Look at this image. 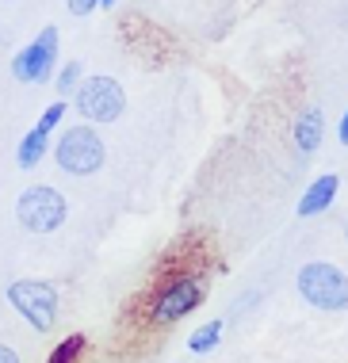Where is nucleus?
I'll use <instances>...</instances> for the list:
<instances>
[{
    "instance_id": "obj_1",
    "label": "nucleus",
    "mask_w": 348,
    "mask_h": 363,
    "mask_svg": "<svg viewBox=\"0 0 348 363\" xmlns=\"http://www.w3.org/2000/svg\"><path fill=\"white\" fill-rule=\"evenodd\" d=\"M50 153H54L58 169L65 176H96L107 164V142L99 138L96 126H85V123L65 126L58 134V142L50 145Z\"/></svg>"
},
{
    "instance_id": "obj_2",
    "label": "nucleus",
    "mask_w": 348,
    "mask_h": 363,
    "mask_svg": "<svg viewBox=\"0 0 348 363\" xmlns=\"http://www.w3.org/2000/svg\"><path fill=\"white\" fill-rule=\"evenodd\" d=\"M8 306L16 310V318L35 333H50L58 325V310H62V294L54 283L46 279H12L4 287Z\"/></svg>"
},
{
    "instance_id": "obj_3",
    "label": "nucleus",
    "mask_w": 348,
    "mask_h": 363,
    "mask_svg": "<svg viewBox=\"0 0 348 363\" xmlns=\"http://www.w3.org/2000/svg\"><path fill=\"white\" fill-rule=\"evenodd\" d=\"M69 111L81 115L85 126H107V123H119L126 111V92L115 77H85L81 88L73 92L69 100Z\"/></svg>"
},
{
    "instance_id": "obj_4",
    "label": "nucleus",
    "mask_w": 348,
    "mask_h": 363,
    "mask_svg": "<svg viewBox=\"0 0 348 363\" xmlns=\"http://www.w3.org/2000/svg\"><path fill=\"white\" fill-rule=\"evenodd\" d=\"M295 287H298V294H303L314 310H325V313L348 310V276L337 268V264H330V260L303 264V268H298Z\"/></svg>"
},
{
    "instance_id": "obj_5",
    "label": "nucleus",
    "mask_w": 348,
    "mask_h": 363,
    "mask_svg": "<svg viewBox=\"0 0 348 363\" xmlns=\"http://www.w3.org/2000/svg\"><path fill=\"white\" fill-rule=\"evenodd\" d=\"M65 214H69L65 195L58 188H50V184H31V188H23L19 199H16V218H19V225H23L27 233L62 230Z\"/></svg>"
},
{
    "instance_id": "obj_6",
    "label": "nucleus",
    "mask_w": 348,
    "mask_h": 363,
    "mask_svg": "<svg viewBox=\"0 0 348 363\" xmlns=\"http://www.w3.org/2000/svg\"><path fill=\"white\" fill-rule=\"evenodd\" d=\"M203 298H207L203 279H195V276H176V279H168L165 287L153 294L149 318H153V325H176V321H184L192 310L203 306Z\"/></svg>"
},
{
    "instance_id": "obj_7",
    "label": "nucleus",
    "mask_w": 348,
    "mask_h": 363,
    "mask_svg": "<svg viewBox=\"0 0 348 363\" xmlns=\"http://www.w3.org/2000/svg\"><path fill=\"white\" fill-rule=\"evenodd\" d=\"M58 27H43L23 50L12 54V77L19 84H46L54 77V65H58Z\"/></svg>"
},
{
    "instance_id": "obj_8",
    "label": "nucleus",
    "mask_w": 348,
    "mask_h": 363,
    "mask_svg": "<svg viewBox=\"0 0 348 363\" xmlns=\"http://www.w3.org/2000/svg\"><path fill=\"white\" fill-rule=\"evenodd\" d=\"M337 188H341L337 172H322L310 188L303 191V199H298V218H314V214L330 211V203L337 199Z\"/></svg>"
},
{
    "instance_id": "obj_9",
    "label": "nucleus",
    "mask_w": 348,
    "mask_h": 363,
    "mask_svg": "<svg viewBox=\"0 0 348 363\" xmlns=\"http://www.w3.org/2000/svg\"><path fill=\"white\" fill-rule=\"evenodd\" d=\"M322 134H325V115L317 111V107H306V111L295 119V145H298V153L310 157L317 145H322Z\"/></svg>"
},
{
    "instance_id": "obj_10",
    "label": "nucleus",
    "mask_w": 348,
    "mask_h": 363,
    "mask_svg": "<svg viewBox=\"0 0 348 363\" xmlns=\"http://www.w3.org/2000/svg\"><path fill=\"white\" fill-rule=\"evenodd\" d=\"M50 145H54V142H50V134H43V130H35V126H31V130L16 142V164H19V169H38V164L46 161Z\"/></svg>"
},
{
    "instance_id": "obj_11",
    "label": "nucleus",
    "mask_w": 348,
    "mask_h": 363,
    "mask_svg": "<svg viewBox=\"0 0 348 363\" xmlns=\"http://www.w3.org/2000/svg\"><path fill=\"white\" fill-rule=\"evenodd\" d=\"M81 81H85V65L81 62H65L62 69H58V77H54V88H58V100H73V92L81 88Z\"/></svg>"
},
{
    "instance_id": "obj_12",
    "label": "nucleus",
    "mask_w": 348,
    "mask_h": 363,
    "mask_svg": "<svg viewBox=\"0 0 348 363\" xmlns=\"http://www.w3.org/2000/svg\"><path fill=\"white\" fill-rule=\"evenodd\" d=\"M218 340H222V321H207V325H199L192 337H187V348H192L195 356H207V352L218 348Z\"/></svg>"
},
{
    "instance_id": "obj_13",
    "label": "nucleus",
    "mask_w": 348,
    "mask_h": 363,
    "mask_svg": "<svg viewBox=\"0 0 348 363\" xmlns=\"http://www.w3.org/2000/svg\"><path fill=\"white\" fill-rule=\"evenodd\" d=\"M65 115H69V104H65V100H54V104H46V107H43V115H38V123H35V130H43V134H54L58 126L65 123Z\"/></svg>"
},
{
    "instance_id": "obj_14",
    "label": "nucleus",
    "mask_w": 348,
    "mask_h": 363,
    "mask_svg": "<svg viewBox=\"0 0 348 363\" xmlns=\"http://www.w3.org/2000/svg\"><path fill=\"white\" fill-rule=\"evenodd\" d=\"M99 8H104V4H96V0H69L65 12L77 19V16H92V12H99Z\"/></svg>"
},
{
    "instance_id": "obj_15",
    "label": "nucleus",
    "mask_w": 348,
    "mask_h": 363,
    "mask_svg": "<svg viewBox=\"0 0 348 363\" xmlns=\"http://www.w3.org/2000/svg\"><path fill=\"white\" fill-rule=\"evenodd\" d=\"M0 363H23V356H19V348H12V345L0 340Z\"/></svg>"
},
{
    "instance_id": "obj_16",
    "label": "nucleus",
    "mask_w": 348,
    "mask_h": 363,
    "mask_svg": "<svg viewBox=\"0 0 348 363\" xmlns=\"http://www.w3.org/2000/svg\"><path fill=\"white\" fill-rule=\"evenodd\" d=\"M337 138H341V142L348 145V111L341 115V126H337Z\"/></svg>"
}]
</instances>
